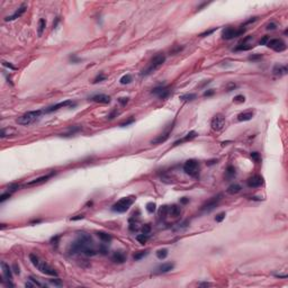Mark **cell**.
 <instances>
[{
  "label": "cell",
  "instance_id": "cell-1",
  "mask_svg": "<svg viewBox=\"0 0 288 288\" xmlns=\"http://www.w3.org/2000/svg\"><path fill=\"white\" fill-rule=\"evenodd\" d=\"M70 254L83 253L87 257H93L98 253V250L93 248V241L90 234L79 233V236L75 241H73L69 246Z\"/></svg>",
  "mask_w": 288,
  "mask_h": 288
},
{
  "label": "cell",
  "instance_id": "cell-2",
  "mask_svg": "<svg viewBox=\"0 0 288 288\" xmlns=\"http://www.w3.org/2000/svg\"><path fill=\"white\" fill-rule=\"evenodd\" d=\"M29 260L33 264V266L35 267V268H37L42 273L47 275V276H52V277H58V272L55 271V269L52 268L48 264H46L45 261L41 260L38 256H36L34 253H30L29 254Z\"/></svg>",
  "mask_w": 288,
  "mask_h": 288
},
{
  "label": "cell",
  "instance_id": "cell-3",
  "mask_svg": "<svg viewBox=\"0 0 288 288\" xmlns=\"http://www.w3.org/2000/svg\"><path fill=\"white\" fill-rule=\"evenodd\" d=\"M42 111H27L25 113L24 115L19 116L17 119H16V123L19 124V125H29L32 123H34L36 119H38L42 115Z\"/></svg>",
  "mask_w": 288,
  "mask_h": 288
},
{
  "label": "cell",
  "instance_id": "cell-4",
  "mask_svg": "<svg viewBox=\"0 0 288 288\" xmlns=\"http://www.w3.org/2000/svg\"><path fill=\"white\" fill-rule=\"evenodd\" d=\"M134 200H135V197H124L113 205L111 211L116 213H125L133 205Z\"/></svg>",
  "mask_w": 288,
  "mask_h": 288
},
{
  "label": "cell",
  "instance_id": "cell-5",
  "mask_svg": "<svg viewBox=\"0 0 288 288\" xmlns=\"http://www.w3.org/2000/svg\"><path fill=\"white\" fill-rule=\"evenodd\" d=\"M183 171L187 175H189L190 177L197 178L199 176V163H198V161L195 160V159L187 160L183 164Z\"/></svg>",
  "mask_w": 288,
  "mask_h": 288
},
{
  "label": "cell",
  "instance_id": "cell-6",
  "mask_svg": "<svg viewBox=\"0 0 288 288\" xmlns=\"http://www.w3.org/2000/svg\"><path fill=\"white\" fill-rule=\"evenodd\" d=\"M164 62H166V56L163 54H156L154 58L152 59L149 68L145 71L142 72V75H149V74H151L152 72H154L155 70H158L160 67H162V64Z\"/></svg>",
  "mask_w": 288,
  "mask_h": 288
},
{
  "label": "cell",
  "instance_id": "cell-7",
  "mask_svg": "<svg viewBox=\"0 0 288 288\" xmlns=\"http://www.w3.org/2000/svg\"><path fill=\"white\" fill-rule=\"evenodd\" d=\"M245 30H246V28L244 27L243 25L239 29H235L233 27H226L222 32V38L223 40H232L234 37H239L241 35H243L244 33H245Z\"/></svg>",
  "mask_w": 288,
  "mask_h": 288
},
{
  "label": "cell",
  "instance_id": "cell-8",
  "mask_svg": "<svg viewBox=\"0 0 288 288\" xmlns=\"http://www.w3.org/2000/svg\"><path fill=\"white\" fill-rule=\"evenodd\" d=\"M211 126H212V130H213V131H216V132L222 131V130L224 128V126H225V117H224L222 114H216V115L212 118Z\"/></svg>",
  "mask_w": 288,
  "mask_h": 288
},
{
  "label": "cell",
  "instance_id": "cell-9",
  "mask_svg": "<svg viewBox=\"0 0 288 288\" xmlns=\"http://www.w3.org/2000/svg\"><path fill=\"white\" fill-rule=\"evenodd\" d=\"M267 46L276 52H283L286 50V43L280 40V38H272V40H269V42L267 43Z\"/></svg>",
  "mask_w": 288,
  "mask_h": 288
},
{
  "label": "cell",
  "instance_id": "cell-10",
  "mask_svg": "<svg viewBox=\"0 0 288 288\" xmlns=\"http://www.w3.org/2000/svg\"><path fill=\"white\" fill-rule=\"evenodd\" d=\"M1 269H2V278L3 280L7 281L8 286H14V284L11 283L13 279V268H10L9 265H7L5 261L1 262Z\"/></svg>",
  "mask_w": 288,
  "mask_h": 288
},
{
  "label": "cell",
  "instance_id": "cell-11",
  "mask_svg": "<svg viewBox=\"0 0 288 288\" xmlns=\"http://www.w3.org/2000/svg\"><path fill=\"white\" fill-rule=\"evenodd\" d=\"M221 199H222V194H218V195L214 196L213 198H211L208 201H206V203L203 205L201 209H203L204 212H212L213 209L216 208V206L218 205V203L221 201Z\"/></svg>",
  "mask_w": 288,
  "mask_h": 288
},
{
  "label": "cell",
  "instance_id": "cell-12",
  "mask_svg": "<svg viewBox=\"0 0 288 288\" xmlns=\"http://www.w3.org/2000/svg\"><path fill=\"white\" fill-rule=\"evenodd\" d=\"M70 106H75V103H73L72 100H66V101H61L59 104H55L53 106H50L47 107L46 109H44V113H52V111H59L60 108H64V107H70Z\"/></svg>",
  "mask_w": 288,
  "mask_h": 288
},
{
  "label": "cell",
  "instance_id": "cell-13",
  "mask_svg": "<svg viewBox=\"0 0 288 288\" xmlns=\"http://www.w3.org/2000/svg\"><path fill=\"white\" fill-rule=\"evenodd\" d=\"M151 93L156 95L159 98L166 99V98H168L169 95H170V88L167 87V86H159V87H155V88L152 89Z\"/></svg>",
  "mask_w": 288,
  "mask_h": 288
},
{
  "label": "cell",
  "instance_id": "cell-14",
  "mask_svg": "<svg viewBox=\"0 0 288 288\" xmlns=\"http://www.w3.org/2000/svg\"><path fill=\"white\" fill-rule=\"evenodd\" d=\"M246 185L250 188H258L264 185V178L259 175H254L246 180Z\"/></svg>",
  "mask_w": 288,
  "mask_h": 288
},
{
  "label": "cell",
  "instance_id": "cell-15",
  "mask_svg": "<svg viewBox=\"0 0 288 288\" xmlns=\"http://www.w3.org/2000/svg\"><path fill=\"white\" fill-rule=\"evenodd\" d=\"M26 9H27V7H26V5H22L11 16H8V17H6L5 18V21L6 22H13V21H16L17 18H19L21 16H22L23 14L26 11Z\"/></svg>",
  "mask_w": 288,
  "mask_h": 288
},
{
  "label": "cell",
  "instance_id": "cell-16",
  "mask_svg": "<svg viewBox=\"0 0 288 288\" xmlns=\"http://www.w3.org/2000/svg\"><path fill=\"white\" fill-rule=\"evenodd\" d=\"M250 40H252V36H246L243 41L235 47V51H249V50H251L253 47V45L251 43H248Z\"/></svg>",
  "mask_w": 288,
  "mask_h": 288
},
{
  "label": "cell",
  "instance_id": "cell-17",
  "mask_svg": "<svg viewBox=\"0 0 288 288\" xmlns=\"http://www.w3.org/2000/svg\"><path fill=\"white\" fill-rule=\"evenodd\" d=\"M91 100L95 103H99V104H109L111 98L107 95L104 93H99V95H95L91 97Z\"/></svg>",
  "mask_w": 288,
  "mask_h": 288
},
{
  "label": "cell",
  "instance_id": "cell-18",
  "mask_svg": "<svg viewBox=\"0 0 288 288\" xmlns=\"http://www.w3.org/2000/svg\"><path fill=\"white\" fill-rule=\"evenodd\" d=\"M111 260L114 262H117V264H124L126 261V254L123 252V251H115L111 256Z\"/></svg>",
  "mask_w": 288,
  "mask_h": 288
},
{
  "label": "cell",
  "instance_id": "cell-19",
  "mask_svg": "<svg viewBox=\"0 0 288 288\" xmlns=\"http://www.w3.org/2000/svg\"><path fill=\"white\" fill-rule=\"evenodd\" d=\"M53 175H54V172H51V173H48V175H45V176H42V177L36 178V179H34V180H32V181L27 182V186H35V185L43 183V182H45V181H47V180L52 177Z\"/></svg>",
  "mask_w": 288,
  "mask_h": 288
},
{
  "label": "cell",
  "instance_id": "cell-20",
  "mask_svg": "<svg viewBox=\"0 0 288 288\" xmlns=\"http://www.w3.org/2000/svg\"><path fill=\"white\" fill-rule=\"evenodd\" d=\"M287 72H288L287 67L281 66V64H277V66H275L273 69H272V73H273L275 75H277V77H283V75L287 74Z\"/></svg>",
  "mask_w": 288,
  "mask_h": 288
},
{
  "label": "cell",
  "instance_id": "cell-21",
  "mask_svg": "<svg viewBox=\"0 0 288 288\" xmlns=\"http://www.w3.org/2000/svg\"><path fill=\"white\" fill-rule=\"evenodd\" d=\"M172 130V128H171ZM171 130H169V131H167L166 133L161 134V135H159L158 137H155L154 140H152L151 141V144H161V143H164L168 138H169V136H170V131Z\"/></svg>",
  "mask_w": 288,
  "mask_h": 288
},
{
  "label": "cell",
  "instance_id": "cell-22",
  "mask_svg": "<svg viewBox=\"0 0 288 288\" xmlns=\"http://www.w3.org/2000/svg\"><path fill=\"white\" fill-rule=\"evenodd\" d=\"M196 136H197V133H196L195 131H191V132H189V133L187 134V135H186L183 138H181V140H178V141H176V142L173 143V146H176V145H179V144H181V143H183V142H189V141L194 140Z\"/></svg>",
  "mask_w": 288,
  "mask_h": 288
},
{
  "label": "cell",
  "instance_id": "cell-23",
  "mask_svg": "<svg viewBox=\"0 0 288 288\" xmlns=\"http://www.w3.org/2000/svg\"><path fill=\"white\" fill-rule=\"evenodd\" d=\"M173 268H175V265H173V264H171V262H166V264L160 265V266L158 267L156 270H158V272H160V273H166V272L171 271Z\"/></svg>",
  "mask_w": 288,
  "mask_h": 288
},
{
  "label": "cell",
  "instance_id": "cell-24",
  "mask_svg": "<svg viewBox=\"0 0 288 288\" xmlns=\"http://www.w3.org/2000/svg\"><path fill=\"white\" fill-rule=\"evenodd\" d=\"M253 118V111H244L238 115V120L240 122H248Z\"/></svg>",
  "mask_w": 288,
  "mask_h": 288
},
{
  "label": "cell",
  "instance_id": "cell-25",
  "mask_svg": "<svg viewBox=\"0 0 288 288\" xmlns=\"http://www.w3.org/2000/svg\"><path fill=\"white\" fill-rule=\"evenodd\" d=\"M168 214H169L170 216H172V217H178V216H180V214H181V208H180L179 206H177V205H172V206L169 207Z\"/></svg>",
  "mask_w": 288,
  "mask_h": 288
},
{
  "label": "cell",
  "instance_id": "cell-26",
  "mask_svg": "<svg viewBox=\"0 0 288 288\" xmlns=\"http://www.w3.org/2000/svg\"><path fill=\"white\" fill-rule=\"evenodd\" d=\"M241 186L239 183H232L228 188H227V193L231 194V195H235V194H239L241 191Z\"/></svg>",
  "mask_w": 288,
  "mask_h": 288
},
{
  "label": "cell",
  "instance_id": "cell-27",
  "mask_svg": "<svg viewBox=\"0 0 288 288\" xmlns=\"http://www.w3.org/2000/svg\"><path fill=\"white\" fill-rule=\"evenodd\" d=\"M96 234H97V236H98L103 242H111V234H108V233H106V232L99 231V232H97Z\"/></svg>",
  "mask_w": 288,
  "mask_h": 288
},
{
  "label": "cell",
  "instance_id": "cell-28",
  "mask_svg": "<svg viewBox=\"0 0 288 288\" xmlns=\"http://www.w3.org/2000/svg\"><path fill=\"white\" fill-rule=\"evenodd\" d=\"M45 27H46V21L43 19V18H41V19L38 21V26H37V34H38V36H42V35H43V33H44V30H45Z\"/></svg>",
  "mask_w": 288,
  "mask_h": 288
},
{
  "label": "cell",
  "instance_id": "cell-29",
  "mask_svg": "<svg viewBox=\"0 0 288 288\" xmlns=\"http://www.w3.org/2000/svg\"><path fill=\"white\" fill-rule=\"evenodd\" d=\"M197 98V95L196 93H185V95H181L180 96V99L183 100V101H193Z\"/></svg>",
  "mask_w": 288,
  "mask_h": 288
},
{
  "label": "cell",
  "instance_id": "cell-30",
  "mask_svg": "<svg viewBox=\"0 0 288 288\" xmlns=\"http://www.w3.org/2000/svg\"><path fill=\"white\" fill-rule=\"evenodd\" d=\"M235 173H236L235 168L233 166H228L227 169H226V171H225V177L227 178V179H231V178L235 177Z\"/></svg>",
  "mask_w": 288,
  "mask_h": 288
},
{
  "label": "cell",
  "instance_id": "cell-31",
  "mask_svg": "<svg viewBox=\"0 0 288 288\" xmlns=\"http://www.w3.org/2000/svg\"><path fill=\"white\" fill-rule=\"evenodd\" d=\"M156 257H158V259H160V260L166 259V258L168 257V250H167V249H160V250H158V251H156Z\"/></svg>",
  "mask_w": 288,
  "mask_h": 288
},
{
  "label": "cell",
  "instance_id": "cell-32",
  "mask_svg": "<svg viewBox=\"0 0 288 288\" xmlns=\"http://www.w3.org/2000/svg\"><path fill=\"white\" fill-rule=\"evenodd\" d=\"M136 240L141 244H145L149 240V234H144V233L138 234V235H136Z\"/></svg>",
  "mask_w": 288,
  "mask_h": 288
},
{
  "label": "cell",
  "instance_id": "cell-33",
  "mask_svg": "<svg viewBox=\"0 0 288 288\" xmlns=\"http://www.w3.org/2000/svg\"><path fill=\"white\" fill-rule=\"evenodd\" d=\"M119 82H120L122 85H128V83H131V82H132V75H131V74H125V75H123V77L120 78Z\"/></svg>",
  "mask_w": 288,
  "mask_h": 288
},
{
  "label": "cell",
  "instance_id": "cell-34",
  "mask_svg": "<svg viewBox=\"0 0 288 288\" xmlns=\"http://www.w3.org/2000/svg\"><path fill=\"white\" fill-rule=\"evenodd\" d=\"M148 251H140V252H136L135 254L133 256V259L135 261H137V260H141L142 258H144L145 256H148Z\"/></svg>",
  "mask_w": 288,
  "mask_h": 288
},
{
  "label": "cell",
  "instance_id": "cell-35",
  "mask_svg": "<svg viewBox=\"0 0 288 288\" xmlns=\"http://www.w3.org/2000/svg\"><path fill=\"white\" fill-rule=\"evenodd\" d=\"M168 209H169L168 206H162V207L160 208V211H159V216H160L161 218H164V217L168 215Z\"/></svg>",
  "mask_w": 288,
  "mask_h": 288
},
{
  "label": "cell",
  "instance_id": "cell-36",
  "mask_svg": "<svg viewBox=\"0 0 288 288\" xmlns=\"http://www.w3.org/2000/svg\"><path fill=\"white\" fill-rule=\"evenodd\" d=\"M155 209H156V205H155L154 203H148V204H146V211H148L150 214L154 213Z\"/></svg>",
  "mask_w": 288,
  "mask_h": 288
},
{
  "label": "cell",
  "instance_id": "cell-37",
  "mask_svg": "<svg viewBox=\"0 0 288 288\" xmlns=\"http://www.w3.org/2000/svg\"><path fill=\"white\" fill-rule=\"evenodd\" d=\"M106 78H107V77H106L105 74H103V73H99V74H98V75H97V77L93 79V81H92V82H93V83H98V82L105 81V80H106Z\"/></svg>",
  "mask_w": 288,
  "mask_h": 288
},
{
  "label": "cell",
  "instance_id": "cell-38",
  "mask_svg": "<svg viewBox=\"0 0 288 288\" xmlns=\"http://www.w3.org/2000/svg\"><path fill=\"white\" fill-rule=\"evenodd\" d=\"M19 187H21V186H19L18 183H11V185H9V186H8V191L13 194L14 191L18 190V189H19Z\"/></svg>",
  "mask_w": 288,
  "mask_h": 288
},
{
  "label": "cell",
  "instance_id": "cell-39",
  "mask_svg": "<svg viewBox=\"0 0 288 288\" xmlns=\"http://www.w3.org/2000/svg\"><path fill=\"white\" fill-rule=\"evenodd\" d=\"M233 101H234V103H238V104H242V103L245 101V97H244L243 95H238V96L234 97Z\"/></svg>",
  "mask_w": 288,
  "mask_h": 288
},
{
  "label": "cell",
  "instance_id": "cell-40",
  "mask_svg": "<svg viewBox=\"0 0 288 288\" xmlns=\"http://www.w3.org/2000/svg\"><path fill=\"white\" fill-rule=\"evenodd\" d=\"M261 59H262V54H259V53H256V54H252L249 56L250 61H259Z\"/></svg>",
  "mask_w": 288,
  "mask_h": 288
},
{
  "label": "cell",
  "instance_id": "cell-41",
  "mask_svg": "<svg viewBox=\"0 0 288 288\" xmlns=\"http://www.w3.org/2000/svg\"><path fill=\"white\" fill-rule=\"evenodd\" d=\"M251 159L254 161V162H260L261 161V156L258 152H252L251 153Z\"/></svg>",
  "mask_w": 288,
  "mask_h": 288
},
{
  "label": "cell",
  "instance_id": "cell-42",
  "mask_svg": "<svg viewBox=\"0 0 288 288\" xmlns=\"http://www.w3.org/2000/svg\"><path fill=\"white\" fill-rule=\"evenodd\" d=\"M10 196H11V193H9V191L3 193V194L0 196V203H3L5 200H7L8 198H10Z\"/></svg>",
  "mask_w": 288,
  "mask_h": 288
},
{
  "label": "cell",
  "instance_id": "cell-43",
  "mask_svg": "<svg viewBox=\"0 0 288 288\" xmlns=\"http://www.w3.org/2000/svg\"><path fill=\"white\" fill-rule=\"evenodd\" d=\"M151 232V225L150 224H145V225H143V227H142V233H144V234H149Z\"/></svg>",
  "mask_w": 288,
  "mask_h": 288
},
{
  "label": "cell",
  "instance_id": "cell-44",
  "mask_svg": "<svg viewBox=\"0 0 288 288\" xmlns=\"http://www.w3.org/2000/svg\"><path fill=\"white\" fill-rule=\"evenodd\" d=\"M225 216H226V214H225V212H222V213H220V214H217L216 216H215V221L216 222H222L224 218H225Z\"/></svg>",
  "mask_w": 288,
  "mask_h": 288
},
{
  "label": "cell",
  "instance_id": "cell-45",
  "mask_svg": "<svg viewBox=\"0 0 288 288\" xmlns=\"http://www.w3.org/2000/svg\"><path fill=\"white\" fill-rule=\"evenodd\" d=\"M128 100H130L128 97H120V98H118V103H119L122 106H125V105L128 103Z\"/></svg>",
  "mask_w": 288,
  "mask_h": 288
},
{
  "label": "cell",
  "instance_id": "cell-46",
  "mask_svg": "<svg viewBox=\"0 0 288 288\" xmlns=\"http://www.w3.org/2000/svg\"><path fill=\"white\" fill-rule=\"evenodd\" d=\"M98 252L99 253H101V254H107V252H108V249L104 245V244H101L100 246H99V249H98Z\"/></svg>",
  "mask_w": 288,
  "mask_h": 288
},
{
  "label": "cell",
  "instance_id": "cell-47",
  "mask_svg": "<svg viewBox=\"0 0 288 288\" xmlns=\"http://www.w3.org/2000/svg\"><path fill=\"white\" fill-rule=\"evenodd\" d=\"M134 122H135V119H134V118H131V119H128V120H126V122H124V123H120L119 126H120V127H125V126H128V125L133 124Z\"/></svg>",
  "mask_w": 288,
  "mask_h": 288
},
{
  "label": "cell",
  "instance_id": "cell-48",
  "mask_svg": "<svg viewBox=\"0 0 288 288\" xmlns=\"http://www.w3.org/2000/svg\"><path fill=\"white\" fill-rule=\"evenodd\" d=\"M269 40H270V38H269V36H267V35L266 36H264V37L259 41V45H267V43L269 42Z\"/></svg>",
  "mask_w": 288,
  "mask_h": 288
},
{
  "label": "cell",
  "instance_id": "cell-49",
  "mask_svg": "<svg viewBox=\"0 0 288 288\" xmlns=\"http://www.w3.org/2000/svg\"><path fill=\"white\" fill-rule=\"evenodd\" d=\"M51 283L54 285V286H62V281L55 277V279H51Z\"/></svg>",
  "mask_w": 288,
  "mask_h": 288
},
{
  "label": "cell",
  "instance_id": "cell-50",
  "mask_svg": "<svg viewBox=\"0 0 288 288\" xmlns=\"http://www.w3.org/2000/svg\"><path fill=\"white\" fill-rule=\"evenodd\" d=\"M215 30H216V28H213V29H211V30H206V32L201 33L199 36H200V37H205V36H208V35H211L212 33H214Z\"/></svg>",
  "mask_w": 288,
  "mask_h": 288
},
{
  "label": "cell",
  "instance_id": "cell-51",
  "mask_svg": "<svg viewBox=\"0 0 288 288\" xmlns=\"http://www.w3.org/2000/svg\"><path fill=\"white\" fill-rule=\"evenodd\" d=\"M276 28H277V24L276 23H270V24L267 25V29L268 30H275Z\"/></svg>",
  "mask_w": 288,
  "mask_h": 288
},
{
  "label": "cell",
  "instance_id": "cell-52",
  "mask_svg": "<svg viewBox=\"0 0 288 288\" xmlns=\"http://www.w3.org/2000/svg\"><path fill=\"white\" fill-rule=\"evenodd\" d=\"M13 271L16 273V275H19L21 273V270H19V266L17 264H14L13 265Z\"/></svg>",
  "mask_w": 288,
  "mask_h": 288
},
{
  "label": "cell",
  "instance_id": "cell-53",
  "mask_svg": "<svg viewBox=\"0 0 288 288\" xmlns=\"http://www.w3.org/2000/svg\"><path fill=\"white\" fill-rule=\"evenodd\" d=\"M28 279H29L30 281H33V283L35 284V286H38V287H42V286H43V285H42V284H41L40 281H37V280H36V279L34 278V277H29Z\"/></svg>",
  "mask_w": 288,
  "mask_h": 288
},
{
  "label": "cell",
  "instance_id": "cell-54",
  "mask_svg": "<svg viewBox=\"0 0 288 288\" xmlns=\"http://www.w3.org/2000/svg\"><path fill=\"white\" fill-rule=\"evenodd\" d=\"M2 66H3V67L9 68V69H11V70H16V68L14 67L11 63H9V62H6V61H3V62H2Z\"/></svg>",
  "mask_w": 288,
  "mask_h": 288
},
{
  "label": "cell",
  "instance_id": "cell-55",
  "mask_svg": "<svg viewBox=\"0 0 288 288\" xmlns=\"http://www.w3.org/2000/svg\"><path fill=\"white\" fill-rule=\"evenodd\" d=\"M85 218V215H77V216H73V217H71L70 220L71 221H79V220H83Z\"/></svg>",
  "mask_w": 288,
  "mask_h": 288
},
{
  "label": "cell",
  "instance_id": "cell-56",
  "mask_svg": "<svg viewBox=\"0 0 288 288\" xmlns=\"http://www.w3.org/2000/svg\"><path fill=\"white\" fill-rule=\"evenodd\" d=\"M117 115H118V111H113L111 114L107 116V117H108V119H113V118H115Z\"/></svg>",
  "mask_w": 288,
  "mask_h": 288
},
{
  "label": "cell",
  "instance_id": "cell-57",
  "mask_svg": "<svg viewBox=\"0 0 288 288\" xmlns=\"http://www.w3.org/2000/svg\"><path fill=\"white\" fill-rule=\"evenodd\" d=\"M214 92H215V91H214L213 89H209V90H207V91L204 92V96H205V97H209V96H213Z\"/></svg>",
  "mask_w": 288,
  "mask_h": 288
},
{
  "label": "cell",
  "instance_id": "cell-58",
  "mask_svg": "<svg viewBox=\"0 0 288 288\" xmlns=\"http://www.w3.org/2000/svg\"><path fill=\"white\" fill-rule=\"evenodd\" d=\"M25 286H26V287H35V284H34L33 281H30V280L28 279V281H27V283L25 284Z\"/></svg>",
  "mask_w": 288,
  "mask_h": 288
},
{
  "label": "cell",
  "instance_id": "cell-59",
  "mask_svg": "<svg viewBox=\"0 0 288 288\" xmlns=\"http://www.w3.org/2000/svg\"><path fill=\"white\" fill-rule=\"evenodd\" d=\"M188 201H189V198H187V197H183V198L180 199V203H181V204H187Z\"/></svg>",
  "mask_w": 288,
  "mask_h": 288
},
{
  "label": "cell",
  "instance_id": "cell-60",
  "mask_svg": "<svg viewBox=\"0 0 288 288\" xmlns=\"http://www.w3.org/2000/svg\"><path fill=\"white\" fill-rule=\"evenodd\" d=\"M70 60H71L72 62H79V61H80L79 59H77V58H74V56H71V58H70Z\"/></svg>",
  "mask_w": 288,
  "mask_h": 288
},
{
  "label": "cell",
  "instance_id": "cell-61",
  "mask_svg": "<svg viewBox=\"0 0 288 288\" xmlns=\"http://www.w3.org/2000/svg\"><path fill=\"white\" fill-rule=\"evenodd\" d=\"M216 162H217V160H211V161L207 162V164L211 166V164H214V163H216Z\"/></svg>",
  "mask_w": 288,
  "mask_h": 288
},
{
  "label": "cell",
  "instance_id": "cell-62",
  "mask_svg": "<svg viewBox=\"0 0 288 288\" xmlns=\"http://www.w3.org/2000/svg\"><path fill=\"white\" fill-rule=\"evenodd\" d=\"M276 277H278V278H287V275H276Z\"/></svg>",
  "mask_w": 288,
  "mask_h": 288
},
{
  "label": "cell",
  "instance_id": "cell-63",
  "mask_svg": "<svg viewBox=\"0 0 288 288\" xmlns=\"http://www.w3.org/2000/svg\"><path fill=\"white\" fill-rule=\"evenodd\" d=\"M211 284H208V283H203V284H200V286H209Z\"/></svg>",
  "mask_w": 288,
  "mask_h": 288
},
{
  "label": "cell",
  "instance_id": "cell-64",
  "mask_svg": "<svg viewBox=\"0 0 288 288\" xmlns=\"http://www.w3.org/2000/svg\"><path fill=\"white\" fill-rule=\"evenodd\" d=\"M87 206H92V201H88V203H87Z\"/></svg>",
  "mask_w": 288,
  "mask_h": 288
}]
</instances>
